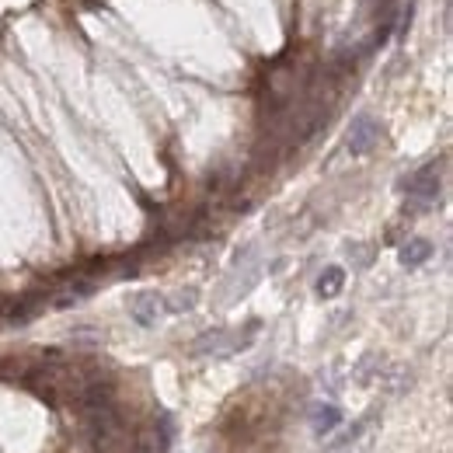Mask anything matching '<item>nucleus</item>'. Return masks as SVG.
Here are the masks:
<instances>
[{"instance_id": "3", "label": "nucleus", "mask_w": 453, "mask_h": 453, "mask_svg": "<svg viewBox=\"0 0 453 453\" xmlns=\"http://www.w3.org/2000/svg\"><path fill=\"white\" fill-rule=\"evenodd\" d=\"M160 311H164V304H160L157 293H140V297L129 304V314H133L140 324H154V321L160 318Z\"/></svg>"}, {"instance_id": "6", "label": "nucleus", "mask_w": 453, "mask_h": 453, "mask_svg": "<svg viewBox=\"0 0 453 453\" xmlns=\"http://www.w3.org/2000/svg\"><path fill=\"white\" fill-rule=\"evenodd\" d=\"M342 286H345V272H342L338 265L324 269V272H321V279H318V293H321L324 300L338 297V293H342Z\"/></svg>"}, {"instance_id": "5", "label": "nucleus", "mask_w": 453, "mask_h": 453, "mask_svg": "<svg viewBox=\"0 0 453 453\" xmlns=\"http://www.w3.org/2000/svg\"><path fill=\"white\" fill-rule=\"evenodd\" d=\"M311 425H314L318 436H324V432H331V429L342 425V411H338L335 404H318V408L311 411Z\"/></svg>"}, {"instance_id": "4", "label": "nucleus", "mask_w": 453, "mask_h": 453, "mask_svg": "<svg viewBox=\"0 0 453 453\" xmlns=\"http://www.w3.org/2000/svg\"><path fill=\"white\" fill-rule=\"evenodd\" d=\"M429 258H432V245H429V241L411 238V241L401 245V265L415 269V265H422V262H429Z\"/></svg>"}, {"instance_id": "1", "label": "nucleus", "mask_w": 453, "mask_h": 453, "mask_svg": "<svg viewBox=\"0 0 453 453\" xmlns=\"http://www.w3.org/2000/svg\"><path fill=\"white\" fill-rule=\"evenodd\" d=\"M380 140V126L373 115H356L352 119V129H349V150L359 157V154H370L373 143Z\"/></svg>"}, {"instance_id": "2", "label": "nucleus", "mask_w": 453, "mask_h": 453, "mask_svg": "<svg viewBox=\"0 0 453 453\" xmlns=\"http://www.w3.org/2000/svg\"><path fill=\"white\" fill-rule=\"evenodd\" d=\"M436 195H439V174H436L432 164L422 167V171H415V174L408 178V199H415L418 206L436 202Z\"/></svg>"}]
</instances>
